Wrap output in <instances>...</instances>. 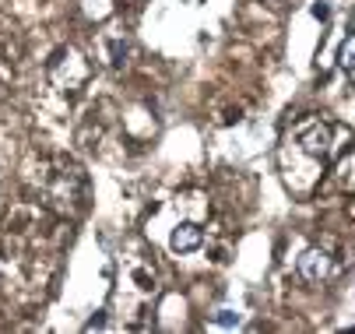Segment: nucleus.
<instances>
[{
    "instance_id": "nucleus-2",
    "label": "nucleus",
    "mask_w": 355,
    "mask_h": 334,
    "mask_svg": "<svg viewBox=\"0 0 355 334\" xmlns=\"http://www.w3.org/2000/svg\"><path fill=\"white\" fill-rule=\"evenodd\" d=\"M299 274L306 278L310 285H320L331 274V257L324 250H306V254L299 257Z\"/></svg>"
},
{
    "instance_id": "nucleus-4",
    "label": "nucleus",
    "mask_w": 355,
    "mask_h": 334,
    "mask_svg": "<svg viewBox=\"0 0 355 334\" xmlns=\"http://www.w3.org/2000/svg\"><path fill=\"white\" fill-rule=\"evenodd\" d=\"M338 64H341L345 71H355V35H345L341 50H338Z\"/></svg>"
},
{
    "instance_id": "nucleus-6",
    "label": "nucleus",
    "mask_w": 355,
    "mask_h": 334,
    "mask_svg": "<svg viewBox=\"0 0 355 334\" xmlns=\"http://www.w3.org/2000/svg\"><path fill=\"white\" fill-rule=\"evenodd\" d=\"M313 15H317V18H327V15H331V8H327V4H320V8H313Z\"/></svg>"
},
{
    "instance_id": "nucleus-5",
    "label": "nucleus",
    "mask_w": 355,
    "mask_h": 334,
    "mask_svg": "<svg viewBox=\"0 0 355 334\" xmlns=\"http://www.w3.org/2000/svg\"><path fill=\"white\" fill-rule=\"evenodd\" d=\"M215 324H222V327H232V324H239V317H236L232 310H218V317H215Z\"/></svg>"
},
{
    "instance_id": "nucleus-1",
    "label": "nucleus",
    "mask_w": 355,
    "mask_h": 334,
    "mask_svg": "<svg viewBox=\"0 0 355 334\" xmlns=\"http://www.w3.org/2000/svg\"><path fill=\"white\" fill-rule=\"evenodd\" d=\"M299 145H302V152H306V155L324 159L331 152V127L327 123H306V127H302V134H299Z\"/></svg>"
},
{
    "instance_id": "nucleus-3",
    "label": "nucleus",
    "mask_w": 355,
    "mask_h": 334,
    "mask_svg": "<svg viewBox=\"0 0 355 334\" xmlns=\"http://www.w3.org/2000/svg\"><path fill=\"white\" fill-rule=\"evenodd\" d=\"M169 243H173L176 254H190V250L200 247V229H197L193 222H183V225H176V232H173Z\"/></svg>"
}]
</instances>
